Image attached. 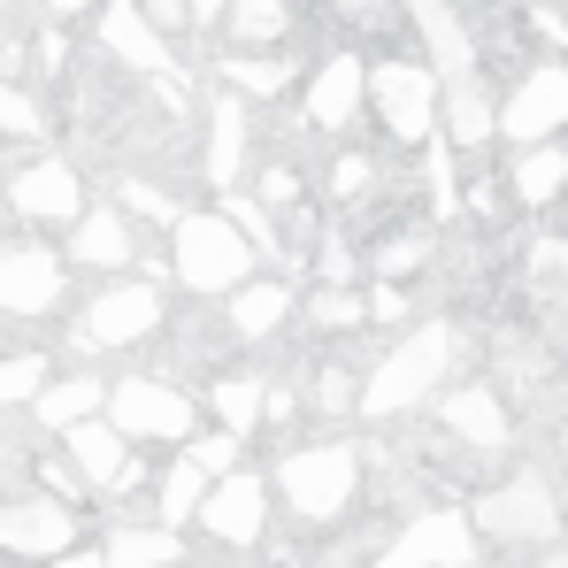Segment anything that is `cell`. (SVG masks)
I'll return each instance as SVG.
<instances>
[{
  "mask_svg": "<svg viewBox=\"0 0 568 568\" xmlns=\"http://www.w3.org/2000/svg\"><path fill=\"white\" fill-rule=\"evenodd\" d=\"M223 16H231V0H192V31H223Z\"/></svg>",
  "mask_w": 568,
  "mask_h": 568,
  "instance_id": "42",
  "label": "cell"
},
{
  "mask_svg": "<svg viewBox=\"0 0 568 568\" xmlns=\"http://www.w3.org/2000/svg\"><path fill=\"white\" fill-rule=\"evenodd\" d=\"M115 207H123L131 223H154V231H178V215H185L154 178H123V185H115Z\"/></svg>",
  "mask_w": 568,
  "mask_h": 568,
  "instance_id": "33",
  "label": "cell"
},
{
  "mask_svg": "<svg viewBox=\"0 0 568 568\" xmlns=\"http://www.w3.org/2000/svg\"><path fill=\"white\" fill-rule=\"evenodd\" d=\"M270 270L262 246L231 223V207H185L178 231H170V284H185L192 300H231L239 284H254Z\"/></svg>",
  "mask_w": 568,
  "mask_h": 568,
  "instance_id": "4",
  "label": "cell"
},
{
  "mask_svg": "<svg viewBox=\"0 0 568 568\" xmlns=\"http://www.w3.org/2000/svg\"><path fill=\"white\" fill-rule=\"evenodd\" d=\"M399 8H407L415 47H423V62L438 70V85H446V78L484 70V47H476V31L462 23V0H399Z\"/></svg>",
  "mask_w": 568,
  "mask_h": 568,
  "instance_id": "19",
  "label": "cell"
},
{
  "mask_svg": "<svg viewBox=\"0 0 568 568\" xmlns=\"http://www.w3.org/2000/svg\"><path fill=\"white\" fill-rule=\"evenodd\" d=\"M85 8H93V0H47V16H54V23H62V16H85Z\"/></svg>",
  "mask_w": 568,
  "mask_h": 568,
  "instance_id": "46",
  "label": "cell"
},
{
  "mask_svg": "<svg viewBox=\"0 0 568 568\" xmlns=\"http://www.w3.org/2000/svg\"><path fill=\"white\" fill-rule=\"evenodd\" d=\"M270 484H277V507L300 530H331V523L354 515V499L369 484V454L354 438H300L277 454Z\"/></svg>",
  "mask_w": 568,
  "mask_h": 568,
  "instance_id": "2",
  "label": "cell"
},
{
  "mask_svg": "<svg viewBox=\"0 0 568 568\" xmlns=\"http://www.w3.org/2000/svg\"><path fill=\"white\" fill-rule=\"evenodd\" d=\"M139 8H146L170 39H178V31H192V0H139Z\"/></svg>",
  "mask_w": 568,
  "mask_h": 568,
  "instance_id": "40",
  "label": "cell"
},
{
  "mask_svg": "<svg viewBox=\"0 0 568 568\" xmlns=\"http://www.w3.org/2000/svg\"><path fill=\"white\" fill-rule=\"evenodd\" d=\"M484 538H476V515L469 507H415L392 538H384L377 568H476Z\"/></svg>",
  "mask_w": 568,
  "mask_h": 568,
  "instance_id": "8",
  "label": "cell"
},
{
  "mask_svg": "<svg viewBox=\"0 0 568 568\" xmlns=\"http://www.w3.org/2000/svg\"><path fill=\"white\" fill-rule=\"evenodd\" d=\"M270 507H277V484H270V476L231 469V476H215V491L200 499L192 530H200L207 546H223V554H254V546L270 538Z\"/></svg>",
  "mask_w": 568,
  "mask_h": 568,
  "instance_id": "9",
  "label": "cell"
},
{
  "mask_svg": "<svg viewBox=\"0 0 568 568\" xmlns=\"http://www.w3.org/2000/svg\"><path fill=\"white\" fill-rule=\"evenodd\" d=\"M300 315H307V331H331L338 338V331H362L369 323V292L362 284H315Z\"/></svg>",
  "mask_w": 568,
  "mask_h": 568,
  "instance_id": "31",
  "label": "cell"
},
{
  "mask_svg": "<svg viewBox=\"0 0 568 568\" xmlns=\"http://www.w3.org/2000/svg\"><path fill=\"white\" fill-rule=\"evenodd\" d=\"M438 131H446V146H454V154H484V146L499 139V93H491V78H484V70L438 85Z\"/></svg>",
  "mask_w": 568,
  "mask_h": 568,
  "instance_id": "22",
  "label": "cell"
},
{
  "mask_svg": "<svg viewBox=\"0 0 568 568\" xmlns=\"http://www.w3.org/2000/svg\"><path fill=\"white\" fill-rule=\"evenodd\" d=\"M362 377H369V369H354L346 354H331V362L307 377V415H323V423H338V415H362Z\"/></svg>",
  "mask_w": 568,
  "mask_h": 568,
  "instance_id": "30",
  "label": "cell"
},
{
  "mask_svg": "<svg viewBox=\"0 0 568 568\" xmlns=\"http://www.w3.org/2000/svg\"><path fill=\"white\" fill-rule=\"evenodd\" d=\"M47 131V108L31 85H16V78H0V139H39Z\"/></svg>",
  "mask_w": 568,
  "mask_h": 568,
  "instance_id": "35",
  "label": "cell"
},
{
  "mask_svg": "<svg viewBox=\"0 0 568 568\" xmlns=\"http://www.w3.org/2000/svg\"><path fill=\"white\" fill-rule=\"evenodd\" d=\"M369 185H377V162H369V154H338V170H331V192H338V200H362Z\"/></svg>",
  "mask_w": 568,
  "mask_h": 568,
  "instance_id": "39",
  "label": "cell"
},
{
  "mask_svg": "<svg viewBox=\"0 0 568 568\" xmlns=\"http://www.w3.org/2000/svg\"><path fill=\"white\" fill-rule=\"evenodd\" d=\"M300 307H307V300H300V277H292V270H262L254 284H239V292L223 300V331H231V346H270Z\"/></svg>",
  "mask_w": 568,
  "mask_h": 568,
  "instance_id": "18",
  "label": "cell"
},
{
  "mask_svg": "<svg viewBox=\"0 0 568 568\" xmlns=\"http://www.w3.org/2000/svg\"><path fill=\"white\" fill-rule=\"evenodd\" d=\"M200 415H207V399H192L178 377L131 369V377L108 384V423H115L131 446H192V438H200Z\"/></svg>",
  "mask_w": 568,
  "mask_h": 568,
  "instance_id": "5",
  "label": "cell"
},
{
  "mask_svg": "<svg viewBox=\"0 0 568 568\" xmlns=\"http://www.w3.org/2000/svg\"><path fill=\"white\" fill-rule=\"evenodd\" d=\"M239 446H246L239 430H200V438H192L185 454H192V462H200L207 476H231V469H239Z\"/></svg>",
  "mask_w": 568,
  "mask_h": 568,
  "instance_id": "36",
  "label": "cell"
},
{
  "mask_svg": "<svg viewBox=\"0 0 568 568\" xmlns=\"http://www.w3.org/2000/svg\"><path fill=\"white\" fill-rule=\"evenodd\" d=\"M538 31L561 47V62H568V8H554V0H538Z\"/></svg>",
  "mask_w": 568,
  "mask_h": 568,
  "instance_id": "41",
  "label": "cell"
},
{
  "mask_svg": "<svg viewBox=\"0 0 568 568\" xmlns=\"http://www.w3.org/2000/svg\"><path fill=\"white\" fill-rule=\"evenodd\" d=\"M454 362H462V331L454 323H399V338L384 346L362 377V423H399L415 407H430L446 384H454Z\"/></svg>",
  "mask_w": 568,
  "mask_h": 568,
  "instance_id": "1",
  "label": "cell"
},
{
  "mask_svg": "<svg viewBox=\"0 0 568 568\" xmlns=\"http://www.w3.org/2000/svg\"><path fill=\"white\" fill-rule=\"evenodd\" d=\"M207 415H215V430H239V438H254V430H270V384L246 377V369H231V377H215L207 392Z\"/></svg>",
  "mask_w": 568,
  "mask_h": 568,
  "instance_id": "28",
  "label": "cell"
},
{
  "mask_svg": "<svg viewBox=\"0 0 568 568\" xmlns=\"http://www.w3.org/2000/svg\"><path fill=\"white\" fill-rule=\"evenodd\" d=\"M568 131V62H530L507 93H499V139L507 146H538V139H561Z\"/></svg>",
  "mask_w": 568,
  "mask_h": 568,
  "instance_id": "11",
  "label": "cell"
},
{
  "mask_svg": "<svg viewBox=\"0 0 568 568\" xmlns=\"http://www.w3.org/2000/svg\"><path fill=\"white\" fill-rule=\"evenodd\" d=\"M462 8H530V0H462Z\"/></svg>",
  "mask_w": 568,
  "mask_h": 568,
  "instance_id": "48",
  "label": "cell"
},
{
  "mask_svg": "<svg viewBox=\"0 0 568 568\" xmlns=\"http://www.w3.org/2000/svg\"><path fill=\"white\" fill-rule=\"evenodd\" d=\"M523 284H530L546 307H568V239L538 231V239L523 246Z\"/></svg>",
  "mask_w": 568,
  "mask_h": 568,
  "instance_id": "32",
  "label": "cell"
},
{
  "mask_svg": "<svg viewBox=\"0 0 568 568\" xmlns=\"http://www.w3.org/2000/svg\"><path fill=\"white\" fill-rule=\"evenodd\" d=\"M100 54L123 62V70H139V78H178V70H185L178 47H170V31H162L139 0H108V8H100Z\"/></svg>",
  "mask_w": 568,
  "mask_h": 568,
  "instance_id": "17",
  "label": "cell"
},
{
  "mask_svg": "<svg viewBox=\"0 0 568 568\" xmlns=\"http://www.w3.org/2000/svg\"><path fill=\"white\" fill-rule=\"evenodd\" d=\"M170 323V292L162 277H115L100 284L93 300H85V315H78V354H131V346H146L154 331Z\"/></svg>",
  "mask_w": 568,
  "mask_h": 568,
  "instance_id": "6",
  "label": "cell"
},
{
  "mask_svg": "<svg viewBox=\"0 0 568 568\" xmlns=\"http://www.w3.org/2000/svg\"><path fill=\"white\" fill-rule=\"evenodd\" d=\"M54 568H115V561H108L100 546H70V554H62V561H54Z\"/></svg>",
  "mask_w": 568,
  "mask_h": 568,
  "instance_id": "43",
  "label": "cell"
},
{
  "mask_svg": "<svg viewBox=\"0 0 568 568\" xmlns=\"http://www.w3.org/2000/svg\"><path fill=\"white\" fill-rule=\"evenodd\" d=\"M554 462H561V491H568V423H561V446H554Z\"/></svg>",
  "mask_w": 568,
  "mask_h": 568,
  "instance_id": "47",
  "label": "cell"
},
{
  "mask_svg": "<svg viewBox=\"0 0 568 568\" xmlns=\"http://www.w3.org/2000/svg\"><path fill=\"white\" fill-rule=\"evenodd\" d=\"M62 300H70V262L54 246H31V239L0 246V315L31 323V315H54Z\"/></svg>",
  "mask_w": 568,
  "mask_h": 568,
  "instance_id": "15",
  "label": "cell"
},
{
  "mask_svg": "<svg viewBox=\"0 0 568 568\" xmlns=\"http://www.w3.org/2000/svg\"><path fill=\"white\" fill-rule=\"evenodd\" d=\"M62 454L78 462V476L93 484L100 499H131L139 484H154V469L139 462V446L108 423V415H93V423H78V430H62Z\"/></svg>",
  "mask_w": 568,
  "mask_h": 568,
  "instance_id": "14",
  "label": "cell"
},
{
  "mask_svg": "<svg viewBox=\"0 0 568 568\" xmlns=\"http://www.w3.org/2000/svg\"><path fill=\"white\" fill-rule=\"evenodd\" d=\"M93 415H108V377H93V369H70V377H47V392L31 399V423L39 430H78V423H93Z\"/></svg>",
  "mask_w": 568,
  "mask_h": 568,
  "instance_id": "25",
  "label": "cell"
},
{
  "mask_svg": "<svg viewBox=\"0 0 568 568\" xmlns=\"http://www.w3.org/2000/svg\"><path fill=\"white\" fill-rule=\"evenodd\" d=\"M207 491H215V476L200 469L192 454H178L170 469H154V515H162L170 530H192V515H200Z\"/></svg>",
  "mask_w": 568,
  "mask_h": 568,
  "instance_id": "29",
  "label": "cell"
},
{
  "mask_svg": "<svg viewBox=\"0 0 568 568\" xmlns=\"http://www.w3.org/2000/svg\"><path fill=\"white\" fill-rule=\"evenodd\" d=\"M300 170H284V162H270V170H262V178H254V200H262V207H284V215H292V200H300Z\"/></svg>",
  "mask_w": 568,
  "mask_h": 568,
  "instance_id": "38",
  "label": "cell"
},
{
  "mask_svg": "<svg viewBox=\"0 0 568 568\" xmlns=\"http://www.w3.org/2000/svg\"><path fill=\"white\" fill-rule=\"evenodd\" d=\"M178 568H192V561H178Z\"/></svg>",
  "mask_w": 568,
  "mask_h": 568,
  "instance_id": "50",
  "label": "cell"
},
{
  "mask_svg": "<svg viewBox=\"0 0 568 568\" xmlns=\"http://www.w3.org/2000/svg\"><path fill=\"white\" fill-rule=\"evenodd\" d=\"M507 192L523 207H554L568 192V139H538V146H515L507 162Z\"/></svg>",
  "mask_w": 568,
  "mask_h": 568,
  "instance_id": "27",
  "label": "cell"
},
{
  "mask_svg": "<svg viewBox=\"0 0 568 568\" xmlns=\"http://www.w3.org/2000/svg\"><path fill=\"white\" fill-rule=\"evenodd\" d=\"M8 207L23 215V223H78L93 200H85V178H78V162L70 154H39V162H23L16 178H8Z\"/></svg>",
  "mask_w": 568,
  "mask_h": 568,
  "instance_id": "16",
  "label": "cell"
},
{
  "mask_svg": "<svg viewBox=\"0 0 568 568\" xmlns=\"http://www.w3.org/2000/svg\"><path fill=\"white\" fill-rule=\"evenodd\" d=\"M430 415H438V430H446L454 446H469V454H507V446H515V399H507L499 384H484V377L446 384V392L430 399Z\"/></svg>",
  "mask_w": 568,
  "mask_h": 568,
  "instance_id": "12",
  "label": "cell"
},
{
  "mask_svg": "<svg viewBox=\"0 0 568 568\" xmlns=\"http://www.w3.org/2000/svg\"><path fill=\"white\" fill-rule=\"evenodd\" d=\"M246 162H254V108H246L239 93H215V100H207V146H200V178H207L215 192H239Z\"/></svg>",
  "mask_w": 568,
  "mask_h": 568,
  "instance_id": "21",
  "label": "cell"
},
{
  "mask_svg": "<svg viewBox=\"0 0 568 568\" xmlns=\"http://www.w3.org/2000/svg\"><path fill=\"white\" fill-rule=\"evenodd\" d=\"M47 377H54L47 354H0V415H8V407H31V399L47 392Z\"/></svg>",
  "mask_w": 568,
  "mask_h": 568,
  "instance_id": "34",
  "label": "cell"
},
{
  "mask_svg": "<svg viewBox=\"0 0 568 568\" xmlns=\"http://www.w3.org/2000/svg\"><path fill=\"white\" fill-rule=\"evenodd\" d=\"M362 115H369V62L362 54H323L307 70V85H300V123L323 131V139H338Z\"/></svg>",
  "mask_w": 568,
  "mask_h": 568,
  "instance_id": "13",
  "label": "cell"
},
{
  "mask_svg": "<svg viewBox=\"0 0 568 568\" xmlns=\"http://www.w3.org/2000/svg\"><path fill=\"white\" fill-rule=\"evenodd\" d=\"M100 554H108L115 568H178L185 561V530H170L162 515H146V523L115 515V523L100 530Z\"/></svg>",
  "mask_w": 568,
  "mask_h": 568,
  "instance_id": "23",
  "label": "cell"
},
{
  "mask_svg": "<svg viewBox=\"0 0 568 568\" xmlns=\"http://www.w3.org/2000/svg\"><path fill=\"white\" fill-rule=\"evenodd\" d=\"M561 507H568V491H561V476L546 469V462H515L499 484H484V491L469 499L476 538L499 546V554H546V546H561L568 538Z\"/></svg>",
  "mask_w": 568,
  "mask_h": 568,
  "instance_id": "3",
  "label": "cell"
},
{
  "mask_svg": "<svg viewBox=\"0 0 568 568\" xmlns=\"http://www.w3.org/2000/svg\"><path fill=\"white\" fill-rule=\"evenodd\" d=\"M146 254H139V223L123 207H85L70 223V270H93V277H131Z\"/></svg>",
  "mask_w": 568,
  "mask_h": 568,
  "instance_id": "20",
  "label": "cell"
},
{
  "mask_svg": "<svg viewBox=\"0 0 568 568\" xmlns=\"http://www.w3.org/2000/svg\"><path fill=\"white\" fill-rule=\"evenodd\" d=\"M215 70H223V93L254 100V108H262V100H284L292 85H307V70H300L292 54H231V47H223Z\"/></svg>",
  "mask_w": 568,
  "mask_h": 568,
  "instance_id": "26",
  "label": "cell"
},
{
  "mask_svg": "<svg viewBox=\"0 0 568 568\" xmlns=\"http://www.w3.org/2000/svg\"><path fill=\"white\" fill-rule=\"evenodd\" d=\"M331 8H346V16H384L392 0H331Z\"/></svg>",
  "mask_w": 568,
  "mask_h": 568,
  "instance_id": "45",
  "label": "cell"
},
{
  "mask_svg": "<svg viewBox=\"0 0 568 568\" xmlns=\"http://www.w3.org/2000/svg\"><path fill=\"white\" fill-rule=\"evenodd\" d=\"M369 115L392 146H430L438 139V70L423 54H377L369 62Z\"/></svg>",
  "mask_w": 568,
  "mask_h": 568,
  "instance_id": "7",
  "label": "cell"
},
{
  "mask_svg": "<svg viewBox=\"0 0 568 568\" xmlns=\"http://www.w3.org/2000/svg\"><path fill=\"white\" fill-rule=\"evenodd\" d=\"M0 16H8V0H0Z\"/></svg>",
  "mask_w": 568,
  "mask_h": 568,
  "instance_id": "49",
  "label": "cell"
},
{
  "mask_svg": "<svg viewBox=\"0 0 568 568\" xmlns=\"http://www.w3.org/2000/svg\"><path fill=\"white\" fill-rule=\"evenodd\" d=\"M300 31V8L292 0H231V16H223V47L231 54H284V39Z\"/></svg>",
  "mask_w": 568,
  "mask_h": 568,
  "instance_id": "24",
  "label": "cell"
},
{
  "mask_svg": "<svg viewBox=\"0 0 568 568\" xmlns=\"http://www.w3.org/2000/svg\"><path fill=\"white\" fill-rule=\"evenodd\" d=\"M78 507L70 499H54V491H16V499H0V554L8 561H62L70 546H78Z\"/></svg>",
  "mask_w": 568,
  "mask_h": 568,
  "instance_id": "10",
  "label": "cell"
},
{
  "mask_svg": "<svg viewBox=\"0 0 568 568\" xmlns=\"http://www.w3.org/2000/svg\"><path fill=\"white\" fill-rule=\"evenodd\" d=\"M362 292H369V323H415V292H407V284L369 277Z\"/></svg>",
  "mask_w": 568,
  "mask_h": 568,
  "instance_id": "37",
  "label": "cell"
},
{
  "mask_svg": "<svg viewBox=\"0 0 568 568\" xmlns=\"http://www.w3.org/2000/svg\"><path fill=\"white\" fill-rule=\"evenodd\" d=\"M31 54H39V70H62V31H39V47H31Z\"/></svg>",
  "mask_w": 568,
  "mask_h": 568,
  "instance_id": "44",
  "label": "cell"
}]
</instances>
